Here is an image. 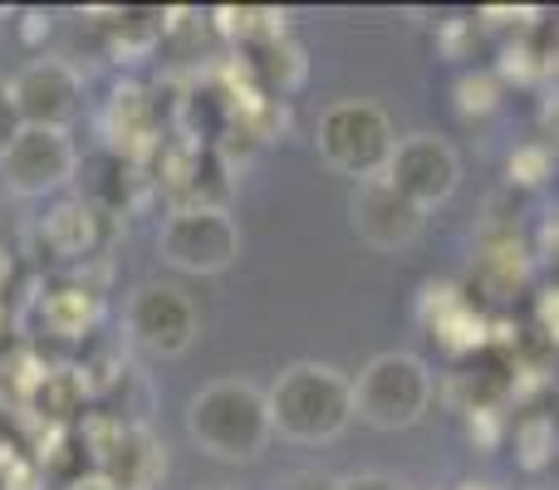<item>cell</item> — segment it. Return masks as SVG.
<instances>
[{"instance_id":"8","label":"cell","mask_w":559,"mask_h":490,"mask_svg":"<svg viewBox=\"0 0 559 490\" xmlns=\"http://www.w3.org/2000/svg\"><path fill=\"white\" fill-rule=\"evenodd\" d=\"M383 182L393 192H403L413 206H442L447 196L462 187V157L447 138L437 133H413V138H397L393 147V163H388Z\"/></svg>"},{"instance_id":"15","label":"cell","mask_w":559,"mask_h":490,"mask_svg":"<svg viewBox=\"0 0 559 490\" xmlns=\"http://www.w3.org/2000/svg\"><path fill=\"white\" fill-rule=\"evenodd\" d=\"M246 55H251L246 69H251V79L261 84L265 98H289L299 84H305V49L289 45L285 35L265 39V45H251Z\"/></svg>"},{"instance_id":"27","label":"cell","mask_w":559,"mask_h":490,"mask_svg":"<svg viewBox=\"0 0 559 490\" xmlns=\"http://www.w3.org/2000/svg\"><path fill=\"white\" fill-rule=\"evenodd\" d=\"M0 328H5V299H0Z\"/></svg>"},{"instance_id":"14","label":"cell","mask_w":559,"mask_h":490,"mask_svg":"<svg viewBox=\"0 0 559 490\" xmlns=\"http://www.w3.org/2000/svg\"><path fill=\"white\" fill-rule=\"evenodd\" d=\"M74 182L84 187V202L94 206V212L123 216L128 206H133V202H128V192H133L143 177H138V163H128V157H118V153H108V147H98L94 157H79Z\"/></svg>"},{"instance_id":"11","label":"cell","mask_w":559,"mask_h":490,"mask_svg":"<svg viewBox=\"0 0 559 490\" xmlns=\"http://www.w3.org/2000/svg\"><path fill=\"white\" fill-rule=\"evenodd\" d=\"M39 241L55 260H64V265H74V260H88L98 255L108 241V216L94 212V206L84 202V196H74V202H59L55 212L39 222Z\"/></svg>"},{"instance_id":"1","label":"cell","mask_w":559,"mask_h":490,"mask_svg":"<svg viewBox=\"0 0 559 490\" xmlns=\"http://www.w3.org/2000/svg\"><path fill=\"white\" fill-rule=\"evenodd\" d=\"M271 397L246 378L206 383L187 403V437L216 462H255L271 442Z\"/></svg>"},{"instance_id":"22","label":"cell","mask_w":559,"mask_h":490,"mask_svg":"<svg viewBox=\"0 0 559 490\" xmlns=\"http://www.w3.org/2000/svg\"><path fill=\"white\" fill-rule=\"evenodd\" d=\"M338 490H407L397 476H383V471H364V476H348L338 481Z\"/></svg>"},{"instance_id":"24","label":"cell","mask_w":559,"mask_h":490,"mask_svg":"<svg viewBox=\"0 0 559 490\" xmlns=\"http://www.w3.org/2000/svg\"><path fill=\"white\" fill-rule=\"evenodd\" d=\"M285 490H338V481H324V476H295Z\"/></svg>"},{"instance_id":"5","label":"cell","mask_w":559,"mask_h":490,"mask_svg":"<svg viewBox=\"0 0 559 490\" xmlns=\"http://www.w3.org/2000/svg\"><path fill=\"white\" fill-rule=\"evenodd\" d=\"M157 255L182 275H222L241 255V226L231 212H173L157 231Z\"/></svg>"},{"instance_id":"10","label":"cell","mask_w":559,"mask_h":490,"mask_svg":"<svg viewBox=\"0 0 559 490\" xmlns=\"http://www.w3.org/2000/svg\"><path fill=\"white\" fill-rule=\"evenodd\" d=\"M354 231L358 241H368L373 250H397L407 241H417V231H423V206H413L403 192H393V187L383 182V177H373V182H358L354 192Z\"/></svg>"},{"instance_id":"26","label":"cell","mask_w":559,"mask_h":490,"mask_svg":"<svg viewBox=\"0 0 559 490\" xmlns=\"http://www.w3.org/2000/svg\"><path fill=\"white\" fill-rule=\"evenodd\" d=\"M456 490H496V486H456Z\"/></svg>"},{"instance_id":"9","label":"cell","mask_w":559,"mask_h":490,"mask_svg":"<svg viewBox=\"0 0 559 490\" xmlns=\"http://www.w3.org/2000/svg\"><path fill=\"white\" fill-rule=\"evenodd\" d=\"M79 98H84V79L64 59H29L15 79H10V104L20 113V128H64L79 118Z\"/></svg>"},{"instance_id":"19","label":"cell","mask_w":559,"mask_h":490,"mask_svg":"<svg viewBox=\"0 0 559 490\" xmlns=\"http://www.w3.org/2000/svg\"><path fill=\"white\" fill-rule=\"evenodd\" d=\"M545 172H550V153L545 147H521V153H511V182H545Z\"/></svg>"},{"instance_id":"21","label":"cell","mask_w":559,"mask_h":490,"mask_svg":"<svg viewBox=\"0 0 559 490\" xmlns=\"http://www.w3.org/2000/svg\"><path fill=\"white\" fill-rule=\"evenodd\" d=\"M15 133H20V113H15V104H10V84L0 79V153L10 147Z\"/></svg>"},{"instance_id":"29","label":"cell","mask_w":559,"mask_h":490,"mask_svg":"<svg viewBox=\"0 0 559 490\" xmlns=\"http://www.w3.org/2000/svg\"><path fill=\"white\" fill-rule=\"evenodd\" d=\"M0 403H5V397H0Z\"/></svg>"},{"instance_id":"4","label":"cell","mask_w":559,"mask_h":490,"mask_svg":"<svg viewBox=\"0 0 559 490\" xmlns=\"http://www.w3.org/2000/svg\"><path fill=\"white\" fill-rule=\"evenodd\" d=\"M319 157H324L334 172L354 177V182H373V177L388 172L393 163V123L378 104H364V98H348V104H334L324 118H319Z\"/></svg>"},{"instance_id":"6","label":"cell","mask_w":559,"mask_h":490,"mask_svg":"<svg viewBox=\"0 0 559 490\" xmlns=\"http://www.w3.org/2000/svg\"><path fill=\"white\" fill-rule=\"evenodd\" d=\"M79 147L69 143L64 128H20L10 147L0 153V182L15 196H55L74 182Z\"/></svg>"},{"instance_id":"20","label":"cell","mask_w":559,"mask_h":490,"mask_svg":"<svg viewBox=\"0 0 559 490\" xmlns=\"http://www.w3.org/2000/svg\"><path fill=\"white\" fill-rule=\"evenodd\" d=\"M0 490H45V471L35 466V456H15L0 471Z\"/></svg>"},{"instance_id":"7","label":"cell","mask_w":559,"mask_h":490,"mask_svg":"<svg viewBox=\"0 0 559 490\" xmlns=\"http://www.w3.org/2000/svg\"><path fill=\"white\" fill-rule=\"evenodd\" d=\"M128 344L147 358H177L197 344V304L177 285H138L128 299Z\"/></svg>"},{"instance_id":"25","label":"cell","mask_w":559,"mask_h":490,"mask_svg":"<svg viewBox=\"0 0 559 490\" xmlns=\"http://www.w3.org/2000/svg\"><path fill=\"white\" fill-rule=\"evenodd\" d=\"M10 462H15V446H10V442H5V432H0V471H5Z\"/></svg>"},{"instance_id":"3","label":"cell","mask_w":559,"mask_h":490,"mask_svg":"<svg viewBox=\"0 0 559 490\" xmlns=\"http://www.w3.org/2000/svg\"><path fill=\"white\" fill-rule=\"evenodd\" d=\"M432 407V368L417 354H378L354 378V417L373 432H407Z\"/></svg>"},{"instance_id":"17","label":"cell","mask_w":559,"mask_h":490,"mask_svg":"<svg viewBox=\"0 0 559 490\" xmlns=\"http://www.w3.org/2000/svg\"><path fill=\"white\" fill-rule=\"evenodd\" d=\"M555 422L550 417H525V422H515V462L525 466V471H545V466H555Z\"/></svg>"},{"instance_id":"23","label":"cell","mask_w":559,"mask_h":490,"mask_svg":"<svg viewBox=\"0 0 559 490\" xmlns=\"http://www.w3.org/2000/svg\"><path fill=\"white\" fill-rule=\"evenodd\" d=\"M69 490H118V486H114V481H108V476L88 471V476H74V481H69Z\"/></svg>"},{"instance_id":"2","label":"cell","mask_w":559,"mask_h":490,"mask_svg":"<svg viewBox=\"0 0 559 490\" xmlns=\"http://www.w3.org/2000/svg\"><path fill=\"white\" fill-rule=\"evenodd\" d=\"M271 422L280 437L299 446H319L344 437L354 422V378L329 363H295L271 383Z\"/></svg>"},{"instance_id":"28","label":"cell","mask_w":559,"mask_h":490,"mask_svg":"<svg viewBox=\"0 0 559 490\" xmlns=\"http://www.w3.org/2000/svg\"><path fill=\"white\" fill-rule=\"evenodd\" d=\"M206 490H231V486H206Z\"/></svg>"},{"instance_id":"12","label":"cell","mask_w":559,"mask_h":490,"mask_svg":"<svg viewBox=\"0 0 559 490\" xmlns=\"http://www.w3.org/2000/svg\"><path fill=\"white\" fill-rule=\"evenodd\" d=\"M39 319H45V328L55 338H88L98 324H104V295H98L94 285H84V279H55V285L39 289L35 299Z\"/></svg>"},{"instance_id":"13","label":"cell","mask_w":559,"mask_h":490,"mask_svg":"<svg viewBox=\"0 0 559 490\" xmlns=\"http://www.w3.org/2000/svg\"><path fill=\"white\" fill-rule=\"evenodd\" d=\"M25 413H35V422H45V432H74L88 417V387L79 378V368H45L35 393L25 397Z\"/></svg>"},{"instance_id":"16","label":"cell","mask_w":559,"mask_h":490,"mask_svg":"<svg viewBox=\"0 0 559 490\" xmlns=\"http://www.w3.org/2000/svg\"><path fill=\"white\" fill-rule=\"evenodd\" d=\"M163 29H167V15L163 10H118L114 20H108V35H114V55L118 59H143L147 49L163 39Z\"/></svg>"},{"instance_id":"18","label":"cell","mask_w":559,"mask_h":490,"mask_svg":"<svg viewBox=\"0 0 559 490\" xmlns=\"http://www.w3.org/2000/svg\"><path fill=\"white\" fill-rule=\"evenodd\" d=\"M496 94H501L496 74H466L462 84H456V108H462L466 118L491 113V108H496Z\"/></svg>"}]
</instances>
